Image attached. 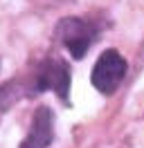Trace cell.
<instances>
[{
    "label": "cell",
    "instance_id": "cell-1",
    "mask_svg": "<svg viewBox=\"0 0 144 148\" xmlns=\"http://www.w3.org/2000/svg\"><path fill=\"white\" fill-rule=\"evenodd\" d=\"M52 90L56 97H61L68 103L70 99V67L61 58H45L36 67V76L32 83V92H47Z\"/></svg>",
    "mask_w": 144,
    "mask_h": 148
},
{
    "label": "cell",
    "instance_id": "cell-2",
    "mask_svg": "<svg viewBox=\"0 0 144 148\" xmlns=\"http://www.w3.org/2000/svg\"><path fill=\"white\" fill-rule=\"evenodd\" d=\"M124 74H126L124 56L117 49H106V52H101V56L92 67L90 81L95 85V90H99L101 94H113L117 90V85L124 81Z\"/></svg>",
    "mask_w": 144,
    "mask_h": 148
},
{
    "label": "cell",
    "instance_id": "cell-3",
    "mask_svg": "<svg viewBox=\"0 0 144 148\" xmlns=\"http://www.w3.org/2000/svg\"><path fill=\"white\" fill-rule=\"evenodd\" d=\"M56 36L68 47V52L79 61L86 56L90 43L95 40L97 34H95L92 23H88L86 18H63L56 25Z\"/></svg>",
    "mask_w": 144,
    "mask_h": 148
},
{
    "label": "cell",
    "instance_id": "cell-4",
    "mask_svg": "<svg viewBox=\"0 0 144 148\" xmlns=\"http://www.w3.org/2000/svg\"><path fill=\"white\" fill-rule=\"evenodd\" d=\"M54 141V114L47 106H38L32 117L27 137L18 148H47Z\"/></svg>",
    "mask_w": 144,
    "mask_h": 148
}]
</instances>
